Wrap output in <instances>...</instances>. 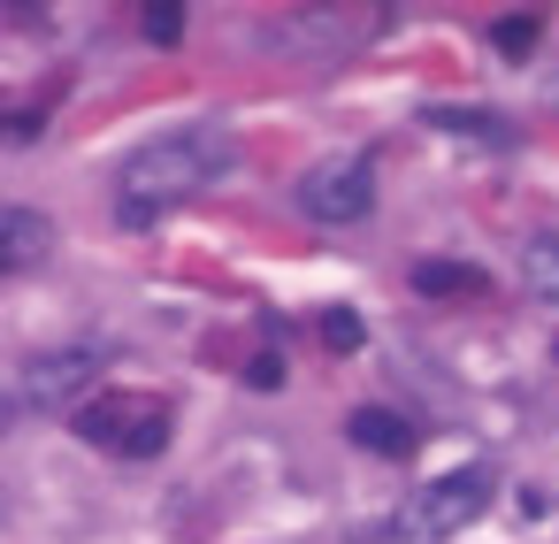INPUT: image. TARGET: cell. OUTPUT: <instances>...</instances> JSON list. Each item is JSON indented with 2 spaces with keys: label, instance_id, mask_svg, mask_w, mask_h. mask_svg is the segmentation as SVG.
<instances>
[{
  "label": "cell",
  "instance_id": "1",
  "mask_svg": "<svg viewBox=\"0 0 559 544\" xmlns=\"http://www.w3.org/2000/svg\"><path fill=\"white\" fill-rule=\"evenodd\" d=\"M230 162H238V146H230L223 123H192V131L146 139V146L123 154V169H116V215H123L131 230H139V223H162L169 208H185L192 192H207Z\"/></svg>",
  "mask_w": 559,
  "mask_h": 544
},
{
  "label": "cell",
  "instance_id": "2",
  "mask_svg": "<svg viewBox=\"0 0 559 544\" xmlns=\"http://www.w3.org/2000/svg\"><path fill=\"white\" fill-rule=\"evenodd\" d=\"M70 422H78L85 445H100V452H116V460H154V452L169 445V406H162V399H131V391H100V399H85Z\"/></svg>",
  "mask_w": 559,
  "mask_h": 544
},
{
  "label": "cell",
  "instance_id": "3",
  "mask_svg": "<svg viewBox=\"0 0 559 544\" xmlns=\"http://www.w3.org/2000/svg\"><path fill=\"white\" fill-rule=\"evenodd\" d=\"M483 506H490V468H452V475H437L429 490L406 498V513L391 521V536H399V544H444V536L467 529Z\"/></svg>",
  "mask_w": 559,
  "mask_h": 544
},
{
  "label": "cell",
  "instance_id": "4",
  "mask_svg": "<svg viewBox=\"0 0 559 544\" xmlns=\"http://www.w3.org/2000/svg\"><path fill=\"white\" fill-rule=\"evenodd\" d=\"M292 200H299L307 223H330V230L368 223V208H376V162H368V154H322V162L299 177Z\"/></svg>",
  "mask_w": 559,
  "mask_h": 544
},
{
  "label": "cell",
  "instance_id": "5",
  "mask_svg": "<svg viewBox=\"0 0 559 544\" xmlns=\"http://www.w3.org/2000/svg\"><path fill=\"white\" fill-rule=\"evenodd\" d=\"M93 376H100V345H55V353L24 360V399L32 406H70Z\"/></svg>",
  "mask_w": 559,
  "mask_h": 544
},
{
  "label": "cell",
  "instance_id": "6",
  "mask_svg": "<svg viewBox=\"0 0 559 544\" xmlns=\"http://www.w3.org/2000/svg\"><path fill=\"white\" fill-rule=\"evenodd\" d=\"M55 246V223L39 208H0V276H16L24 261H39Z\"/></svg>",
  "mask_w": 559,
  "mask_h": 544
},
{
  "label": "cell",
  "instance_id": "7",
  "mask_svg": "<svg viewBox=\"0 0 559 544\" xmlns=\"http://www.w3.org/2000/svg\"><path fill=\"white\" fill-rule=\"evenodd\" d=\"M345 437L368 445V452H383V460H406V452H414V422L391 414V406H353V414H345Z\"/></svg>",
  "mask_w": 559,
  "mask_h": 544
},
{
  "label": "cell",
  "instance_id": "8",
  "mask_svg": "<svg viewBox=\"0 0 559 544\" xmlns=\"http://www.w3.org/2000/svg\"><path fill=\"white\" fill-rule=\"evenodd\" d=\"M521 284L536 299H559V230H528L521 238Z\"/></svg>",
  "mask_w": 559,
  "mask_h": 544
},
{
  "label": "cell",
  "instance_id": "9",
  "mask_svg": "<svg viewBox=\"0 0 559 544\" xmlns=\"http://www.w3.org/2000/svg\"><path fill=\"white\" fill-rule=\"evenodd\" d=\"M414 292H429V299H460V292H483V269L429 253V261H414Z\"/></svg>",
  "mask_w": 559,
  "mask_h": 544
},
{
  "label": "cell",
  "instance_id": "10",
  "mask_svg": "<svg viewBox=\"0 0 559 544\" xmlns=\"http://www.w3.org/2000/svg\"><path fill=\"white\" fill-rule=\"evenodd\" d=\"M429 123L437 131H460L475 146H513V123L506 116H483V108H429Z\"/></svg>",
  "mask_w": 559,
  "mask_h": 544
},
{
  "label": "cell",
  "instance_id": "11",
  "mask_svg": "<svg viewBox=\"0 0 559 544\" xmlns=\"http://www.w3.org/2000/svg\"><path fill=\"white\" fill-rule=\"evenodd\" d=\"M536 39H544V16H528V9H513V16H498V32H490V47L498 55H536Z\"/></svg>",
  "mask_w": 559,
  "mask_h": 544
},
{
  "label": "cell",
  "instance_id": "12",
  "mask_svg": "<svg viewBox=\"0 0 559 544\" xmlns=\"http://www.w3.org/2000/svg\"><path fill=\"white\" fill-rule=\"evenodd\" d=\"M360 338H368V330H360L353 307H330V315H322V345H330V353H360Z\"/></svg>",
  "mask_w": 559,
  "mask_h": 544
},
{
  "label": "cell",
  "instance_id": "13",
  "mask_svg": "<svg viewBox=\"0 0 559 544\" xmlns=\"http://www.w3.org/2000/svg\"><path fill=\"white\" fill-rule=\"evenodd\" d=\"M146 39L154 47H177L185 39V9H177V0H154V9H146Z\"/></svg>",
  "mask_w": 559,
  "mask_h": 544
},
{
  "label": "cell",
  "instance_id": "14",
  "mask_svg": "<svg viewBox=\"0 0 559 544\" xmlns=\"http://www.w3.org/2000/svg\"><path fill=\"white\" fill-rule=\"evenodd\" d=\"M24 414V391H9V383H0V437H9V422Z\"/></svg>",
  "mask_w": 559,
  "mask_h": 544
},
{
  "label": "cell",
  "instance_id": "15",
  "mask_svg": "<svg viewBox=\"0 0 559 544\" xmlns=\"http://www.w3.org/2000/svg\"><path fill=\"white\" fill-rule=\"evenodd\" d=\"M0 529H9V490H0Z\"/></svg>",
  "mask_w": 559,
  "mask_h": 544
}]
</instances>
